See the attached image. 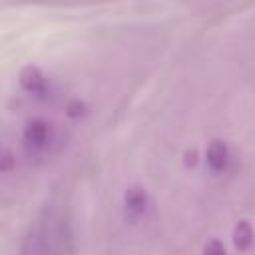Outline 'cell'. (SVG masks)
<instances>
[{
  "instance_id": "cell-8",
  "label": "cell",
  "mask_w": 255,
  "mask_h": 255,
  "mask_svg": "<svg viewBox=\"0 0 255 255\" xmlns=\"http://www.w3.org/2000/svg\"><path fill=\"white\" fill-rule=\"evenodd\" d=\"M197 161H199V153H197L195 147H193V149H187V151L183 153V163H185L187 167H195Z\"/></svg>"
},
{
  "instance_id": "cell-3",
  "label": "cell",
  "mask_w": 255,
  "mask_h": 255,
  "mask_svg": "<svg viewBox=\"0 0 255 255\" xmlns=\"http://www.w3.org/2000/svg\"><path fill=\"white\" fill-rule=\"evenodd\" d=\"M147 191L141 185H131L124 191V207L131 215H141L147 209Z\"/></svg>"
},
{
  "instance_id": "cell-2",
  "label": "cell",
  "mask_w": 255,
  "mask_h": 255,
  "mask_svg": "<svg viewBox=\"0 0 255 255\" xmlns=\"http://www.w3.org/2000/svg\"><path fill=\"white\" fill-rule=\"evenodd\" d=\"M229 157H231V153H229V147L225 141H221V139L209 141V145L205 149V161L213 171H223L229 165Z\"/></svg>"
},
{
  "instance_id": "cell-4",
  "label": "cell",
  "mask_w": 255,
  "mask_h": 255,
  "mask_svg": "<svg viewBox=\"0 0 255 255\" xmlns=\"http://www.w3.org/2000/svg\"><path fill=\"white\" fill-rule=\"evenodd\" d=\"M233 245L239 249V251H247L251 245H253V239H255V233H253V225L247 221V219H239L233 227Z\"/></svg>"
},
{
  "instance_id": "cell-1",
  "label": "cell",
  "mask_w": 255,
  "mask_h": 255,
  "mask_svg": "<svg viewBox=\"0 0 255 255\" xmlns=\"http://www.w3.org/2000/svg\"><path fill=\"white\" fill-rule=\"evenodd\" d=\"M24 141L32 147H44L52 139V126L42 118H32L24 124Z\"/></svg>"
},
{
  "instance_id": "cell-7",
  "label": "cell",
  "mask_w": 255,
  "mask_h": 255,
  "mask_svg": "<svg viewBox=\"0 0 255 255\" xmlns=\"http://www.w3.org/2000/svg\"><path fill=\"white\" fill-rule=\"evenodd\" d=\"M84 110H86V108H84V104H82V102H78V100H76V102H70V104H68V108H66V112H68V116H70V118H80V116L84 114Z\"/></svg>"
},
{
  "instance_id": "cell-6",
  "label": "cell",
  "mask_w": 255,
  "mask_h": 255,
  "mask_svg": "<svg viewBox=\"0 0 255 255\" xmlns=\"http://www.w3.org/2000/svg\"><path fill=\"white\" fill-rule=\"evenodd\" d=\"M201 255H227V249L219 239H211L209 243H205Z\"/></svg>"
},
{
  "instance_id": "cell-5",
  "label": "cell",
  "mask_w": 255,
  "mask_h": 255,
  "mask_svg": "<svg viewBox=\"0 0 255 255\" xmlns=\"http://www.w3.org/2000/svg\"><path fill=\"white\" fill-rule=\"evenodd\" d=\"M20 84H22V88H24L26 92H30V94H38V92L44 90V86H46V78H44V74H42L38 68L28 66V68H24L22 74H20Z\"/></svg>"
},
{
  "instance_id": "cell-9",
  "label": "cell",
  "mask_w": 255,
  "mask_h": 255,
  "mask_svg": "<svg viewBox=\"0 0 255 255\" xmlns=\"http://www.w3.org/2000/svg\"><path fill=\"white\" fill-rule=\"evenodd\" d=\"M12 167V155H10V151H2V171H8Z\"/></svg>"
}]
</instances>
